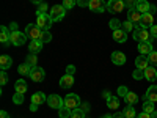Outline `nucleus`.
Segmentation results:
<instances>
[{"label":"nucleus","mask_w":157,"mask_h":118,"mask_svg":"<svg viewBox=\"0 0 157 118\" xmlns=\"http://www.w3.org/2000/svg\"><path fill=\"white\" fill-rule=\"evenodd\" d=\"M132 36H134L135 41H138V43H141V41H151V39H152V36L148 32V29H143L141 25H137V27L134 29V35Z\"/></svg>","instance_id":"obj_1"},{"label":"nucleus","mask_w":157,"mask_h":118,"mask_svg":"<svg viewBox=\"0 0 157 118\" xmlns=\"http://www.w3.org/2000/svg\"><path fill=\"white\" fill-rule=\"evenodd\" d=\"M64 13H66V8H64L63 5H55V6L50 8L49 16H50V19L54 22H58V21H61L64 18Z\"/></svg>","instance_id":"obj_2"},{"label":"nucleus","mask_w":157,"mask_h":118,"mask_svg":"<svg viewBox=\"0 0 157 118\" xmlns=\"http://www.w3.org/2000/svg\"><path fill=\"white\" fill-rule=\"evenodd\" d=\"M27 33H22V32H19V30H16V32H11V35H10V43L11 44H14V46H22L25 41H27Z\"/></svg>","instance_id":"obj_3"},{"label":"nucleus","mask_w":157,"mask_h":118,"mask_svg":"<svg viewBox=\"0 0 157 118\" xmlns=\"http://www.w3.org/2000/svg\"><path fill=\"white\" fill-rule=\"evenodd\" d=\"M25 33H27V36L30 39H41L43 38V30L38 27V25L35 24H29L27 27H25Z\"/></svg>","instance_id":"obj_4"},{"label":"nucleus","mask_w":157,"mask_h":118,"mask_svg":"<svg viewBox=\"0 0 157 118\" xmlns=\"http://www.w3.org/2000/svg\"><path fill=\"white\" fill-rule=\"evenodd\" d=\"M52 24H54V21L50 19V16H49V14H38V19H36V25H38V27L41 29L43 32L49 30Z\"/></svg>","instance_id":"obj_5"},{"label":"nucleus","mask_w":157,"mask_h":118,"mask_svg":"<svg viewBox=\"0 0 157 118\" xmlns=\"http://www.w3.org/2000/svg\"><path fill=\"white\" fill-rule=\"evenodd\" d=\"M47 106L52 109H61L64 106V98H61L58 95H50V96H47Z\"/></svg>","instance_id":"obj_6"},{"label":"nucleus","mask_w":157,"mask_h":118,"mask_svg":"<svg viewBox=\"0 0 157 118\" xmlns=\"http://www.w3.org/2000/svg\"><path fill=\"white\" fill-rule=\"evenodd\" d=\"M64 106L69 107L71 110H72V109H77L78 106H80V98H78V95L69 93L66 98H64Z\"/></svg>","instance_id":"obj_7"},{"label":"nucleus","mask_w":157,"mask_h":118,"mask_svg":"<svg viewBox=\"0 0 157 118\" xmlns=\"http://www.w3.org/2000/svg\"><path fill=\"white\" fill-rule=\"evenodd\" d=\"M126 8V5H124V2L123 0H110V2L107 3V10L110 11V13H121L123 10Z\"/></svg>","instance_id":"obj_8"},{"label":"nucleus","mask_w":157,"mask_h":118,"mask_svg":"<svg viewBox=\"0 0 157 118\" xmlns=\"http://www.w3.org/2000/svg\"><path fill=\"white\" fill-rule=\"evenodd\" d=\"M30 79L33 82H43L44 81V76H46V73H44V69L43 68H39V66H35V68H32V71H30Z\"/></svg>","instance_id":"obj_9"},{"label":"nucleus","mask_w":157,"mask_h":118,"mask_svg":"<svg viewBox=\"0 0 157 118\" xmlns=\"http://www.w3.org/2000/svg\"><path fill=\"white\" fill-rule=\"evenodd\" d=\"M88 8L93 13H102V11H105L107 5L104 3V0H90Z\"/></svg>","instance_id":"obj_10"},{"label":"nucleus","mask_w":157,"mask_h":118,"mask_svg":"<svg viewBox=\"0 0 157 118\" xmlns=\"http://www.w3.org/2000/svg\"><path fill=\"white\" fill-rule=\"evenodd\" d=\"M140 25L143 29H151L154 25V16L151 13H145V14H141V21H140Z\"/></svg>","instance_id":"obj_11"},{"label":"nucleus","mask_w":157,"mask_h":118,"mask_svg":"<svg viewBox=\"0 0 157 118\" xmlns=\"http://www.w3.org/2000/svg\"><path fill=\"white\" fill-rule=\"evenodd\" d=\"M154 49H152V44H151V41H141V43H138V52L141 55H149L151 52H152Z\"/></svg>","instance_id":"obj_12"},{"label":"nucleus","mask_w":157,"mask_h":118,"mask_svg":"<svg viewBox=\"0 0 157 118\" xmlns=\"http://www.w3.org/2000/svg\"><path fill=\"white\" fill-rule=\"evenodd\" d=\"M127 21H130L132 24H140V21H141V13L137 10V8H132V10H129L127 11Z\"/></svg>","instance_id":"obj_13"},{"label":"nucleus","mask_w":157,"mask_h":118,"mask_svg":"<svg viewBox=\"0 0 157 118\" xmlns=\"http://www.w3.org/2000/svg\"><path fill=\"white\" fill-rule=\"evenodd\" d=\"M74 85V76L71 74H64L61 79H60V87L61 88H69Z\"/></svg>","instance_id":"obj_14"},{"label":"nucleus","mask_w":157,"mask_h":118,"mask_svg":"<svg viewBox=\"0 0 157 118\" xmlns=\"http://www.w3.org/2000/svg\"><path fill=\"white\" fill-rule=\"evenodd\" d=\"M112 61L115 63V65H124L126 63V55L123 54V52H120V50H115L113 54H112Z\"/></svg>","instance_id":"obj_15"},{"label":"nucleus","mask_w":157,"mask_h":118,"mask_svg":"<svg viewBox=\"0 0 157 118\" xmlns=\"http://www.w3.org/2000/svg\"><path fill=\"white\" fill-rule=\"evenodd\" d=\"M43 41L41 39H32V43H30V46H29V50H30V54H38L39 50L43 49Z\"/></svg>","instance_id":"obj_16"},{"label":"nucleus","mask_w":157,"mask_h":118,"mask_svg":"<svg viewBox=\"0 0 157 118\" xmlns=\"http://www.w3.org/2000/svg\"><path fill=\"white\" fill-rule=\"evenodd\" d=\"M32 102L33 104H44V102H47V96L43 93V91H36V93H33V96H32Z\"/></svg>","instance_id":"obj_17"},{"label":"nucleus","mask_w":157,"mask_h":118,"mask_svg":"<svg viewBox=\"0 0 157 118\" xmlns=\"http://www.w3.org/2000/svg\"><path fill=\"white\" fill-rule=\"evenodd\" d=\"M148 63H149V60H148L146 55H140V57L135 58V68H138V69H146V68H148Z\"/></svg>","instance_id":"obj_18"},{"label":"nucleus","mask_w":157,"mask_h":118,"mask_svg":"<svg viewBox=\"0 0 157 118\" xmlns=\"http://www.w3.org/2000/svg\"><path fill=\"white\" fill-rule=\"evenodd\" d=\"M145 99L148 101H152V102H157V85H151L145 95Z\"/></svg>","instance_id":"obj_19"},{"label":"nucleus","mask_w":157,"mask_h":118,"mask_svg":"<svg viewBox=\"0 0 157 118\" xmlns=\"http://www.w3.org/2000/svg\"><path fill=\"white\" fill-rule=\"evenodd\" d=\"M135 8L141 13V14H145V13H149V8H151V5L148 3V0H137V5H135Z\"/></svg>","instance_id":"obj_20"},{"label":"nucleus","mask_w":157,"mask_h":118,"mask_svg":"<svg viewBox=\"0 0 157 118\" xmlns=\"http://www.w3.org/2000/svg\"><path fill=\"white\" fill-rule=\"evenodd\" d=\"M0 32H2V35H0V43H2L3 46L10 44V35H11V32H8V29L5 27V25L0 27Z\"/></svg>","instance_id":"obj_21"},{"label":"nucleus","mask_w":157,"mask_h":118,"mask_svg":"<svg viewBox=\"0 0 157 118\" xmlns=\"http://www.w3.org/2000/svg\"><path fill=\"white\" fill-rule=\"evenodd\" d=\"M113 39H115L116 43H124L126 39H127V33H126L123 29L115 30V32H113Z\"/></svg>","instance_id":"obj_22"},{"label":"nucleus","mask_w":157,"mask_h":118,"mask_svg":"<svg viewBox=\"0 0 157 118\" xmlns=\"http://www.w3.org/2000/svg\"><path fill=\"white\" fill-rule=\"evenodd\" d=\"M11 65H13V60H11L10 55H2V57H0V68H2V71L10 69Z\"/></svg>","instance_id":"obj_23"},{"label":"nucleus","mask_w":157,"mask_h":118,"mask_svg":"<svg viewBox=\"0 0 157 118\" xmlns=\"http://www.w3.org/2000/svg\"><path fill=\"white\" fill-rule=\"evenodd\" d=\"M145 79H148L149 82H154L155 79H157V71H155L154 66H148L145 69Z\"/></svg>","instance_id":"obj_24"},{"label":"nucleus","mask_w":157,"mask_h":118,"mask_svg":"<svg viewBox=\"0 0 157 118\" xmlns=\"http://www.w3.org/2000/svg\"><path fill=\"white\" fill-rule=\"evenodd\" d=\"M107 107H109L110 110H116L118 107H120V99L115 98V96H110V98L107 99Z\"/></svg>","instance_id":"obj_25"},{"label":"nucleus","mask_w":157,"mask_h":118,"mask_svg":"<svg viewBox=\"0 0 157 118\" xmlns=\"http://www.w3.org/2000/svg\"><path fill=\"white\" fill-rule=\"evenodd\" d=\"M17 71H19V74H22V76H29L30 71H32V66H30L29 63H21L19 68H17Z\"/></svg>","instance_id":"obj_26"},{"label":"nucleus","mask_w":157,"mask_h":118,"mask_svg":"<svg viewBox=\"0 0 157 118\" xmlns=\"http://www.w3.org/2000/svg\"><path fill=\"white\" fill-rule=\"evenodd\" d=\"M124 101L127 104H130V106H134V104L138 101V96H137V93H134V91H129V93L126 95V98H124Z\"/></svg>","instance_id":"obj_27"},{"label":"nucleus","mask_w":157,"mask_h":118,"mask_svg":"<svg viewBox=\"0 0 157 118\" xmlns=\"http://www.w3.org/2000/svg\"><path fill=\"white\" fill-rule=\"evenodd\" d=\"M14 88H16L17 93H24L25 95V91H27V84H25L22 79H19V81L14 84Z\"/></svg>","instance_id":"obj_28"},{"label":"nucleus","mask_w":157,"mask_h":118,"mask_svg":"<svg viewBox=\"0 0 157 118\" xmlns=\"http://www.w3.org/2000/svg\"><path fill=\"white\" fill-rule=\"evenodd\" d=\"M71 113H72V110H71L69 107H66V106H63L61 109H58L60 118H71Z\"/></svg>","instance_id":"obj_29"},{"label":"nucleus","mask_w":157,"mask_h":118,"mask_svg":"<svg viewBox=\"0 0 157 118\" xmlns=\"http://www.w3.org/2000/svg\"><path fill=\"white\" fill-rule=\"evenodd\" d=\"M143 112H146V113H152V112H154V102H152V101L145 99V102H143Z\"/></svg>","instance_id":"obj_30"},{"label":"nucleus","mask_w":157,"mask_h":118,"mask_svg":"<svg viewBox=\"0 0 157 118\" xmlns=\"http://www.w3.org/2000/svg\"><path fill=\"white\" fill-rule=\"evenodd\" d=\"M109 25H110V29L115 32V30H120L121 29V25H123V22L120 21V19H110V22H109Z\"/></svg>","instance_id":"obj_31"},{"label":"nucleus","mask_w":157,"mask_h":118,"mask_svg":"<svg viewBox=\"0 0 157 118\" xmlns=\"http://www.w3.org/2000/svg\"><path fill=\"white\" fill-rule=\"evenodd\" d=\"M124 116L126 118H135V109L132 107V106H130V104H127V107L124 109Z\"/></svg>","instance_id":"obj_32"},{"label":"nucleus","mask_w":157,"mask_h":118,"mask_svg":"<svg viewBox=\"0 0 157 118\" xmlns=\"http://www.w3.org/2000/svg\"><path fill=\"white\" fill-rule=\"evenodd\" d=\"M132 77L135 79V81H141V79H145V69L135 68V71L132 73Z\"/></svg>","instance_id":"obj_33"},{"label":"nucleus","mask_w":157,"mask_h":118,"mask_svg":"<svg viewBox=\"0 0 157 118\" xmlns=\"http://www.w3.org/2000/svg\"><path fill=\"white\" fill-rule=\"evenodd\" d=\"M24 93H17V91H16V95L14 96H13V102H14V104H17V106H21V104H24Z\"/></svg>","instance_id":"obj_34"},{"label":"nucleus","mask_w":157,"mask_h":118,"mask_svg":"<svg viewBox=\"0 0 157 118\" xmlns=\"http://www.w3.org/2000/svg\"><path fill=\"white\" fill-rule=\"evenodd\" d=\"M25 60H27L25 63H29L32 68H35V66H36V61H38V58H36V54H30V55H29L27 58H25Z\"/></svg>","instance_id":"obj_35"},{"label":"nucleus","mask_w":157,"mask_h":118,"mask_svg":"<svg viewBox=\"0 0 157 118\" xmlns=\"http://www.w3.org/2000/svg\"><path fill=\"white\" fill-rule=\"evenodd\" d=\"M71 118H85V112L82 109H72Z\"/></svg>","instance_id":"obj_36"},{"label":"nucleus","mask_w":157,"mask_h":118,"mask_svg":"<svg viewBox=\"0 0 157 118\" xmlns=\"http://www.w3.org/2000/svg\"><path fill=\"white\" fill-rule=\"evenodd\" d=\"M121 29H123L126 33H129V32H132V30H134V24L130 22V21H126V22H123Z\"/></svg>","instance_id":"obj_37"},{"label":"nucleus","mask_w":157,"mask_h":118,"mask_svg":"<svg viewBox=\"0 0 157 118\" xmlns=\"http://www.w3.org/2000/svg\"><path fill=\"white\" fill-rule=\"evenodd\" d=\"M77 5V0H63V6L66 10H72Z\"/></svg>","instance_id":"obj_38"},{"label":"nucleus","mask_w":157,"mask_h":118,"mask_svg":"<svg viewBox=\"0 0 157 118\" xmlns=\"http://www.w3.org/2000/svg\"><path fill=\"white\" fill-rule=\"evenodd\" d=\"M148 60H149V63L152 65V66H157V52L155 50H152L148 55Z\"/></svg>","instance_id":"obj_39"},{"label":"nucleus","mask_w":157,"mask_h":118,"mask_svg":"<svg viewBox=\"0 0 157 118\" xmlns=\"http://www.w3.org/2000/svg\"><path fill=\"white\" fill-rule=\"evenodd\" d=\"M47 10H49V8H47V3L43 2V3L38 5V10H36V11H38V14H47Z\"/></svg>","instance_id":"obj_40"},{"label":"nucleus","mask_w":157,"mask_h":118,"mask_svg":"<svg viewBox=\"0 0 157 118\" xmlns=\"http://www.w3.org/2000/svg\"><path fill=\"white\" fill-rule=\"evenodd\" d=\"M127 93H129V90H127L126 85H121L120 88H118V96H120V98H126Z\"/></svg>","instance_id":"obj_41"},{"label":"nucleus","mask_w":157,"mask_h":118,"mask_svg":"<svg viewBox=\"0 0 157 118\" xmlns=\"http://www.w3.org/2000/svg\"><path fill=\"white\" fill-rule=\"evenodd\" d=\"M41 41L46 44V43H50L52 41V35H50V32L49 30H46V32H43V38H41Z\"/></svg>","instance_id":"obj_42"},{"label":"nucleus","mask_w":157,"mask_h":118,"mask_svg":"<svg viewBox=\"0 0 157 118\" xmlns=\"http://www.w3.org/2000/svg\"><path fill=\"white\" fill-rule=\"evenodd\" d=\"M6 82H8L6 73H0V85H6Z\"/></svg>","instance_id":"obj_43"},{"label":"nucleus","mask_w":157,"mask_h":118,"mask_svg":"<svg viewBox=\"0 0 157 118\" xmlns=\"http://www.w3.org/2000/svg\"><path fill=\"white\" fill-rule=\"evenodd\" d=\"M123 2H124L126 6H129V10L135 8V5H137V2H134V0H123Z\"/></svg>","instance_id":"obj_44"},{"label":"nucleus","mask_w":157,"mask_h":118,"mask_svg":"<svg viewBox=\"0 0 157 118\" xmlns=\"http://www.w3.org/2000/svg\"><path fill=\"white\" fill-rule=\"evenodd\" d=\"M149 33H151V36H152V38H157V24H154L152 27L149 29Z\"/></svg>","instance_id":"obj_45"},{"label":"nucleus","mask_w":157,"mask_h":118,"mask_svg":"<svg viewBox=\"0 0 157 118\" xmlns=\"http://www.w3.org/2000/svg\"><path fill=\"white\" fill-rule=\"evenodd\" d=\"M74 73H75V66H74V65H69V66L66 68V74H71V76H74Z\"/></svg>","instance_id":"obj_46"},{"label":"nucleus","mask_w":157,"mask_h":118,"mask_svg":"<svg viewBox=\"0 0 157 118\" xmlns=\"http://www.w3.org/2000/svg\"><path fill=\"white\" fill-rule=\"evenodd\" d=\"M88 3H90V0H77L78 6H88Z\"/></svg>","instance_id":"obj_47"},{"label":"nucleus","mask_w":157,"mask_h":118,"mask_svg":"<svg viewBox=\"0 0 157 118\" xmlns=\"http://www.w3.org/2000/svg\"><path fill=\"white\" fill-rule=\"evenodd\" d=\"M137 118H151V113H146V112H141L137 115Z\"/></svg>","instance_id":"obj_48"},{"label":"nucleus","mask_w":157,"mask_h":118,"mask_svg":"<svg viewBox=\"0 0 157 118\" xmlns=\"http://www.w3.org/2000/svg\"><path fill=\"white\" fill-rule=\"evenodd\" d=\"M0 118H10L8 112H6V110H2V112H0Z\"/></svg>","instance_id":"obj_49"},{"label":"nucleus","mask_w":157,"mask_h":118,"mask_svg":"<svg viewBox=\"0 0 157 118\" xmlns=\"http://www.w3.org/2000/svg\"><path fill=\"white\" fill-rule=\"evenodd\" d=\"M113 118H126V116H124V113H121V112H116V113H113Z\"/></svg>","instance_id":"obj_50"},{"label":"nucleus","mask_w":157,"mask_h":118,"mask_svg":"<svg viewBox=\"0 0 157 118\" xmlns=\"http://www.w3.org/2000/svg\"><path fill=\"white\" fill-rule=\"evenodd\" d=\"M30 110H32V112H36V110H38V104H33V102H32V104H30Z\"/></svg>","instance_id":"obj_51"},{"label":"nucleus","mask_w":157,"mask_h":118,"mask_svg":"<svg viewBox=\"0 0 157 118\" xmlns=\"http://www.w3.org/2000/svg\"><path fill=\"white\" fill-rule=\"evenodd\" d=\"M10 29H11V32H16V30H17V24H16V22H13Z\"/></svg>","instance_id":"obj_52"},{"label":"nucleus","mask_w":157,"mask_h":118,"mask_svg":"<svg viewBox=\"0 0 157 118\" xmlns=\"http://www.w3.org/2000/svg\"><path fill=\"white\" fill-rule=\"evenodd\" d=\"M88 107H90V106H88V104H83V106H82L80 109H82L83 112H88Z\"/></svg>","instance_id":"obj_53"},{"label":"nucleus","mask_w":157,"mask_h":118,"mask_svg":"<svg viewBox=\"0 0 157 118\" xmlns=\"http://www.w3.org/2000/svg\"><path fill=\"white\" fill-rule=\"evenodd\" d=\"M32 3H35V5H39V3H43V0H30Z\"/></svg>","instance_id":"obj_54"},{"label":"nucleus","mask_w":157,"mask_h":118,"mask_svg":"<svg viewBox=\"0 0 157 118\" xmlns=\"http://www.w3.org/2000/svg\"><path fill=\"white\" fill-rule=\"evenodd\" d=\"M110 96H112V95H110V93H109V91H104V98H107V99H109V98H110Z\"/></svg>","instance_id":"obj_55"},{"label":"nucleus","mask_w":157,"mask_h":118,"mask_svg":"<svg viewBox=\"0 0 157 118\" xmlns=\"http://www.w3.org/2000/svg\"><path fill=\"white\" fill-rule=\"evenodd\" d=\"M101 118H113V115H109V113H107V115H102Z\"/></svg>","instance_id":"obj_56"},{"label":"nucleus","mask_w":157,"mask_h":118,"mask_svg":"<svg viewBox=\"0 0 157 118\" xmlns=\"http://www.w3.org/2000/svg\"><path fill=\"white\" fill-rule=\"evenodd\" d=\"M151 118H157V112H155V110L151 113Z\"/></svg>","instance_id":"obj_57"},{"label":"nucleus","mask_w":157,"mask_h":118,"mask_svg":"<svg viewBox=\"0 0 157 118\" xmlns=\"http://www.w3.org/2000/svg\"><path fill=\"white\" fill-rule=\"evenodd\" d=\"M155 41H157V38H155Z\"/></svg>","instance_id":"obj_58"}]
</instances>
